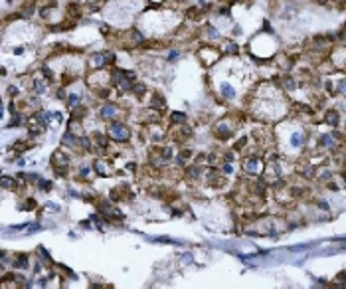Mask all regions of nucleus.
<instances>
[{"mask_svg": "<svg viewBox=\"0 0 346 289\" xmlns=\"http://www.w3.org/2000/svg\"><path fill=\"white\" fill-rule=\"evenodd\" d=\"M109 135L115 137L117 141H125V139L129 137V131H127V127L121 125V123H113V125L109 127Z\"/></svg>", "mask_w": 346, "mask_h": 289, "instance_id": "nucleus-1", "label": "nucleus"}, {"mask_svg": "<svg viewBox=\"0 0 346 289\" xmlns=\"http://www.w3.org/2000/svg\"><path fill=\"white\" fill-rule=\"evenodd\" d=\"M107 59H111V55H109L107 52H105V54H95V55H91V66L93 67H103Z\"/></svg>", "mask_w": 346, "mask_h": 289, "instance_id": "nucleus-2", "label": "nucleus"}, {"mask_svg": "<svg viewBox=\"0 0 346 289\" xmlns=\"http://www.w3.org/2000/svg\"><path fill=\"white\" fill-rule=\"evenodd\" d=\"M117 115V107L115 105H105L103 109H101V117L103 119H113Z\"/></svg>", "mask_w": 346, "mask_h": 289, "instance_id": "nucleus-3", "label": "nucleus"}, {"mask_svg": "<svg viewBox=\"0 0 346 289\" xmlns=\"http://www.w3.org/2000/svg\"><path fill=\"white\" fill-rule=\"evenodd\" d=\"M59 163H62L63 166H67V163H69V159H67V155H65V153H59V151H58V153L54 155V164L58 166Z\"/></svg>", "mask_w": 346, "mask_h": 289, "instance_id": "nucleus-4", "label": "nucleus"}, {"mask_svg": "<svg viewBox=\"0 0 346 289\" xmlns=\"http://www.w3.org/2000/svg\"><path fill=\"white\" fill-rule=\"evenodd\" d=\"M220 89H221V93H224V97H228V99H231V97L235 95V91L229 87L228 83H221V85H220Z\"/></svg>", "mask_w": 346, "mask_h": 289, "instance_id": "nucleus-5", "label": "nucleus"}, {"mask_svg": "<svg viewBox=\"0 0 346 289\" xmlns=\"http://www.w3.org/2000/svg\"><path fill=\"white\" fill-rule=\"evenodd\" d=\"M291 145H293V147H301V145H303V135H301V133H295V135L291 137Z\"/></svg>", "mask_w": 346, "mask_h": 289, "instance_id": "nucleus-6", "label": "nucleus"}, {"mask_svg": "<svg viewBox=\"0 0 346 289\" xmlns=\"http://www.w3.org/2000/svg\"><path fill=\"white\" fill-rule=\"evenodd\" d=\"M245 170H249V172H255L257 170V159H249L245 163Z\"/></svg>", "mask_w": 346, "mask_h": 289, "instance_id": "nucleus-7", "label": "nucleus"}, {"mask_svg": "<svg viewBox=\"0 0 346 289\" xmlns=\"http://www.w3.org/2000/svg\"><path fill=\"white\" fill-rule=\"evenodd\" d=\"M152 105H155V107H156V105H158L160 109H162V107H164V99H162V97H160V95H156L155 99H152Z\"/></svg>", "mask_w": 346, "mask_h": 289, "instance_id": "nucleus-8", "label": "nucleus"}, {"mask_svg": "<svg viewBox=\"0 0 346 289\" xmlns=\"http://www.w3.org/2000/svg\"><path fill=\"white\" fill-rule=\"evenodd\" d=\"M79 99H81V97L77 95V93H71V97H69V103H71V105H75V103H79Z\"/></svg>", "mask_w": 346, "mask_h": 289, "instance_id": "nucleus-9", "label": "nucleus"}, {"mask_svg": "<svg viewBox=\"0 0 346 289\" xmlns=\"http://www.w3.org/2000/svg\"><path fill=\"white\" fill-rule=\"evenodd\" d=\"M326 119H328V123H332V125H336V123H338L336 113H328V117H326Z\"/></svg>", "mask_w": 346, "mask_h": 289, "instance_id": "nucleus-10", "label": "nucleus"}, {"mask_svg": "<svg viewBox=\"0 0 346 289\" xmlns=\"http://www.w3.org/2000/svg\"><path fill=\"white\" fill-rule=\"evenodd\" d=\"M172 121H176V123H178V121H184V115H182V113H172Z\"/></svg>", "mask_w": 346, "mask_h": 289, "instance_id": "nucleus-11", "label": "nucleus"}]
</instances>
